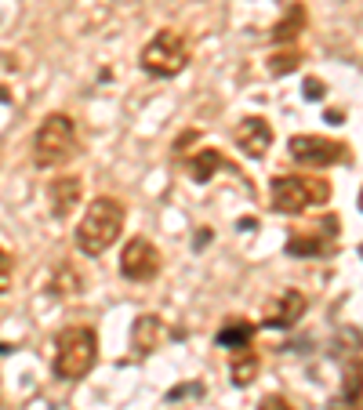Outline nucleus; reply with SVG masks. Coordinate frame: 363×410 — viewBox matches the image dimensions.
<instances>
[{
    "instance_id": "nucleus-16",
    "label": "nucleus",
    "mask_w": 363,
    "mask_h": 410,
    "mask_svg": "<svg viewBox=\"0 0 363 410\" xmlns=\"http://www.w3.org/2000/svg\"><path fill=\"white\" fill-rule=\"evenodd\" d=\"M320 250H323V240L313 233H298L287 240V255H320Z\"/></svg>"
},
{
    "instance_id": "nucleus-11",
    "label": "nucleus",
    "mask_w": 363,
    "mask_h": 410,
    "mask_svg": "<svg viewBox=\"0 0 363 410\" xmlns=\"http://www.w3.org/2000/svg\"><path fill=\"white\" fill-rule=\"evenodd\" d=\"M160 341H164V320L160 316H138L135 320V327H131V349L138 356L153 353Z\"/></svg>"
},
{
    "instance_id": "nucleus-5",
    "label": "nucleus",
    "mask_w": 363,
    "mask_h": 410,
    "mask_svg": "<svg viewBox=\"0 0 363 410\" xmlns=\"http://www.w3.org/2000/svg\"><path fill=\"white\" fill-rule=\"evenodd\" d=\"M142 70L157 80H171L189 66V40L178 29H160V33L142 48Z\"/></svg>"
},
{
    "instance_id": "nucleus-9",
    "label": "nucleus",
    "mask_w": 363,
    "mask_h": 410,
    "mask_svg": "<svg viewBox=\"0 0 363 410\" xmlns=\"http://www.w3.org/2000/svg\"><path fill=\"white\" fill-rule=\"evenodd\" d=\"M233 142H236V149L244 156L262 160V156L269 153V145H272V123L265 116H244L233 128Z\"/></svg>"
},
{
    "instance_id": "nucleus-12",
    "label": "nucleus",
    "mask_w": 363,
    "mask_h": 410,
    "mask_svg": "<svg viewBox=\"0 0 363 410\" xmlns=\"http://www.w3.org/2000/svg\"><path fill=\"white\" fill-rule=\"evenodd\" d=\"M258 367H262V360H258V353L251 349H236L233 356H229V377H233V385L236 389H247L255 377H258Z\"/></svg>"
},
{
    "instance_id": "nucleus-21",
    "label": "nucleus",
    "mask_w": 363,
    "mask_h": 410,
    "mask_svg": "<svg viewBox=\"0 0 363 410\" xmlns=\"http://www.w3.org/2000/svg\"><path fill=\"white\" fill-rule=\"evenodd\" d=\"M11 99V94H8V87H0V102H8Z\"/></svg>"
},
{
    "instance_id": "nucleus-3",
    "label": "nucleus",
    "mask_w": 363,
    "mask_h": 410,
    "mask_svg": "<svg viewBox=\"0 0 363 410\" xmlns=\"http://www.w3.org/2000/svg\"><path fill=\"white\" fill-rule=\"evenodd\" d=\"M99 363V334L91 327H66L55 341V374L62 382H80Z\"/></svg>"
},
{
    "instance_id": "nucleus-4",
    "label": "nucleus",
    "mask_w": 363,
    "mask_h": 410,
    "mask_svg": "<svg viewBox=\"0 0 363 410\" xmlns=\"http://www.w3.org/2000/svg\"><path fill=\"white\" fill-rule=\"evenodd\" d=\"M269 196L280 214H301L330 200V182L313 174H277L269 182Z\"/></svg>"
},
{
    "instance_id": "nucleus-6",
    "label": "nucleus",
    "mask_w": 363,
    "mask_h": 410,
    "mask_svg": "<svg viewBox=\"0 0 363 410\" xmlns=\"http://www.w3.org/2000/svg\"><path fill=\"white\" fill-rule=\"evenodd\" d=\"M160 269H164V255H160V247L153 240L131 236L124 243V250H120V272H124V279H131V283L157 279Z\"/></svg>"
},
{
    "instance_id": "nucleus-15",
    "label": "nucleus",
    "mask_w": 363,
    "mask_h": 410,
    "mask_svg": "<svg viewBox=\"0 0 363 410\" xmlns=\"http://www.w3.org/2000/svg\"><path fill=\"white\" fill-rule=\"evenodd\" d=\"M301 29H306V4H291V11L272 26V33H269V40L272 44H291Z\"/></svg>"
},
{
    "instance_id": "nucleus-19",
    "label": "nucleus",
    "mask_w": 363,
    "mask_h": 410,
    "mask_svg": "<svg viewBox=\"0 0 363 410\" xmlns=\"http://www.w3.org/2000/svg\"><path fill=\"white\" fill-rule=\"evenodd\" d=\"M258 410H294V406H291V403H287L284 396H265Z\"/></svg>"
},
{
    "instance_id": "nucleus-8",
    "label": "nucleus",
    "mask_w": 363,
    "mask_h": 410,
    "mask_svg": "<svg viewBox=\"0 0 363 410\" xmlns=\"http://www.w3.org/2000/svg\"><path fill=\"white\" fill-rule=\"evenodd\" d=\"M306 294L301 291H280V294H272L265 312H262V327H272V331H284V327H294L301 316H306Z\"/></svg>"
},
{
    "instance_id": "nucleus-18",
    "label": "nucleus",
    "mask_w": 363,
    "mask_h": 410,
    "mask_svg": "<svg viewBox=\"0 0 363 410\" xmlns=\"http://www.w3.org/2000/svg\"><path fill=\"white\" fill-rule=\"evenodd\" d=\"M11 279H15V258L8 247H0V294L11 287Z\"/></svg>"
},
{
    "instance_id": "nucleus-1",
    "label": "nucleus",
    "mask_w": 363,
    "mask_h": 410,
    "mask_svg": "<svg viewBox=\"0 0 363 410\" xmlns=\"http://www.w3.org/2000/svg\"><path fill=\"white\" fill-rule=\"evenodd\" d=\"M124 222H128V211L120 200L113 196H95L87 204L80 226H77V250L87 258H99L116 243V236L124 233Z\"/></svg>"
},
{
    "instance_id": "nucleus-20",
    "label": "nucleus",
    "mask_w": 363,
    "mask_h": 410,
    "mask_svg": "<svg viewBox=\"0 0 363 410\" xmlns=\"http://www.w3.org/2000/svg\"><path fill=\"white\" fill-rule=\"evenodd\" d=\"M306 99H309V102L323 99V84H320L316 77H309V80H306Z\"/></svg>"
},
{
    "instance_id": "nucleus-14",
    "label": "nucleus",
    "mask_w": 363,
    "mask_h": 410,
    "mask_svg": "<svg viewBox=\"0 0 363 410\" xmlns=\"http://www.w3.org/2000/svg\"><path fill=\"white\" fill-rule=\"evenodd\" d=\"M218 167H229V171H236L225 156L218 153V149H200L193 160H189V174H193V182H211L215 178V171Z\"/></svg>"
},
{
    "instance_id": "nucleus-2",
    "label": "nucleus",
    "mask_w": 363,
    "mask_h": 410,
    "mask_svg": "<svg viewBox=\"0 0 363 410\" xmlns=\"http://www.w3.org/2000/svg\"><path fill=\"white\" fill-rule=\"evenodd\" d=\"M80 153L77 123L66 113H51L40 120V128L33 135V160L37 167H62Z\"/></svg>"
},
{
    "instance_id": "nucleus-17",
    "label": "nucleus",
    "mask_w": 363,
    "mask_h": 410,
    "mask_svg": "<svg viewBox=\"0 0 363 410\" xmlns=\"http://www.w3.org/2000/svg\"><path fill=\"white\" fill-rule=\"evenodd\" d=\"M298 66H301V55L298 51H284V55H272L269 58V73L272 77H284V73H291Z\"/></svg>"
},
{
    "instance_id": "nucleus-10",
    "label": "nucleus",
    "mask_w": 363,
    "mask_h": 410,
    "mask_svg": "<svg viewBox=\"0 0 363 410\" xmlns=\"http://www.w3.org/2000/svg\"><path fill=\"white\" fill-rule=\"evenodd\" d=\"M80 196H84V182L77 174H62L55 178L48 185V200H51V214L62 222V218H69L77 207H80Z\"/></svg>"
},
{
    "instance_id": "nucleus-7",
    "label": "nucleus",
    "mask_w": 363,
    "mask_h": 410,
    "mask_svg": "<svg viewBox=\"0 0 363 410\" xmlns=\"http://www.w3.org/2000/svg\"><path fill=\"white\" fill-rule=\"evenodd\" d=\"M291 156L306 167H330V164H345L349 160V145L335 138H320V135H294L291 138Z\"/></svg>"
},
{
    "instance_id": "nucleus-13",
    "label": "nucleus",
    "mask_w": 363,
    "mask_h": 410,
    "mask_svg": "<svg viewBox=\"0 0 363 410\" xmlns=\"http://www.w3.org/2000/svg\"><path fill=\"white\" fill-rule=\"evenodd\" d=\"M251 338H255V323L251 320H244V316H236V320H225L222 323V331L215 334V341L218 345H225V349H247L251 345Z\"/></svg>"
}]
</instances>
